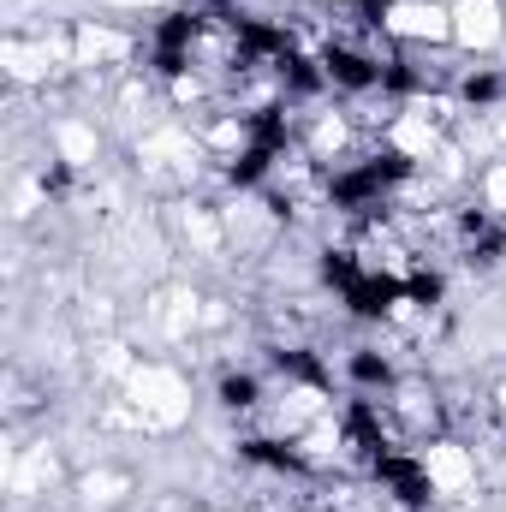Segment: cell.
<instances>
[{
  "label": "cell",
  "instance_id": "obj_10",
  "mask_svg": "<svg viewBox=\"0 0 506 512\" xmlns=\"http://www.w3.org/2000/svg\"><path fill=\"white\" fill-rule=\"evenodd\" d=\"M340 143H346V120H340V114H328V120L316 126V155H334Z\"/></svg>",
  "mask_w": 506,
  "mask_h": 512
},
{
  "label": "cell",
  "instance_id": "obj_5",
  "mask_svg": "<svg viewBox=\"0 0 506 512\" xmlns=\"http://www.w3.org/2000/svg\"><path fill=\"white\" fill-rule=\"evenodd\" d=\"M126 54H131V36H120V30L78 24V36H72V66H120Z\"/></svg>",
  "mask_w": 506,
  "mask_h": 512
},
{
  "label": "cell",
  "instance_id": "obj_6",
  "mask_svg": "<svg viewBox=\"0 0 506 512\" xmlns=\"http://www.w3.org/2000/svg\"><path fill=\"white\" fill-rule=\"evenodd\" d=\"M54 54H60L54 42H18V36H12V42L0 48V66H6L18 84H42V78L54 72Z\"/></svg>",
  "mask_w": 506,
  "mask_h": 512
},
{
  "label": "cell",
  "instance_id": "obj_12",
  "mask_svg": "<svg viewBox=\"0 0 506 512\" xmlns=\"http://www.w3.org/2000/svg\"><path fill=\"white\" fill-rule=\"evenodd\" d=\"M501 411H506V382H501Z\"/></svg>",
  "mask_w": 506,
  "mask_h": 512
},
{
  "label": "cell",
  "instance_id": "obj_11",
  "mask_svg": "<svg viewBox=\"0 0 506 512\" xmlns=\"http://www.w3.org/2000/svg\"><path fill=\"white\" fill-rule=\"evenodd\" d=\"M114 6H161V0H114Z\"/></svg>",
  "mask_w": 506,
  "mask_h": 512
},
{
  "label": "cell",
  "instance_id": "obj_4",
  "mask_svg": "<svg viewBox=\"0 0 506 512\" xmlns=\"http://www.w3.org/2000/svg\"><path fill=\"white\" fill-rule=\"evenodd\" d=\"M423 483L435 495H465L477 483V459L459 447V441H429L423 447Z\"/></svg>",
  "mask_w": 506,
  "mask_h": 512
},
{
  "label": "cell",
  "instance_id": "obj_1",
  "mask_svg": "<svg viewBox=\"0 0 506 512\" xmlns=\"http://www.w3.org/2000/svg\"><path fill=\"white\" fill-rule=\"evenodd\" d=\"M126 405L143 429H179V423H191V387L167 364H137L126 376Z\"/></svg>",
  "mask_w": 506,
  "mask_h": 512
},
{
  "label": "cell",
  "instance_id": "obj_7",
  "mask_svg": "<svg viewBox=\"0 0 506 512\" xmlns=\"http://www.w3.org/2000/svg\"><path fill=\"white\" fill-rule=\"evenodd\" d=\"M54 149H60L66 167H90L102 143H96V126H84V120H60V126H54Z\"/></svg>",
  "mask_w": 506,
  "mask_h": 512
},
{
  "label": "cell",
  "instance_id": "obj_8",
  "mask_svg": "<svg viewBox=\"0 0 506 512\" xmlns=\"http://www.w3.org/2000/svg\"><path fill=\"white\" fill-rule=\"evenodd\" d=\"M84 495L108 507V501H120V495H126V477H114V471H102V477H84Z\"/></svg>",
  "mask_w": 506,
  "mask_h": 512
},
{
  "label": "cell",
  "instance_id": "obj_2",
  "mask_svg": "<svg viewBox=\"0 0 506 512\" xmlns=\"http://www.w3.org/2000/svg\"><path fill=\"white\" fill-rule=\"evenodd\" d=\"M381 30L405 36V42H453V6L435 0H393L381 12Z\"/></svg>",
  "mask_w": 506,
  "mask_h": 512
},
{
  "label": "cell",
  "instance_id": "obj_9",
  "mask_svg": "<svg viewBox=\"0 0 506 512\" xmlns=\"http://www.w3.org/2000/svg\"><path fill=\"white\" fill-rule=\"evenodd\" d=\"M483 203H489L495 215H506V161H495V167L483 173Z\"/></svg>",
  "mask_w": 506,
  "mask_h": 512
},
{
  "label": "cell",
  "instance_id": "obj_3",
  "mask_svg": "<svg viewBox=\"0 0 506 512\" xmlns=\"http://www.w3.org/2000/svg\"><path fill=\"white\" fill-rule=\"evenodd\" d=\"M506 36V6L501 0H453V42L471 54H489Z\"/></svg>",
  "mask_w": 506,
  "mask_h": 512
}]
</instances>
